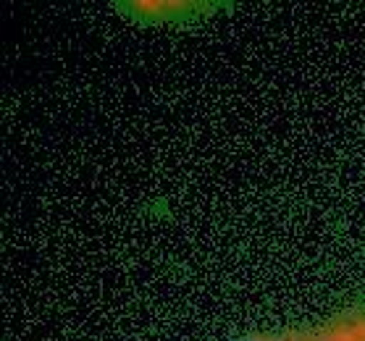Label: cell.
Masks as SVG:
<instances>
[{
    "label": "cell",
    "mask_w": 365,
    "mask_h": 341,
    "mask_svg": "<svg viewBox=\"0 0 365 341\" xmlns=\"http://www.w3.org/2000/svg\"><path fill=\"white\" fill-rule=\"evenodd\" d=\"M232 341H365V310L347 308L316 323L252 331Z\"/></svg>",
    "instance_id": "1"
}]
</instances>
